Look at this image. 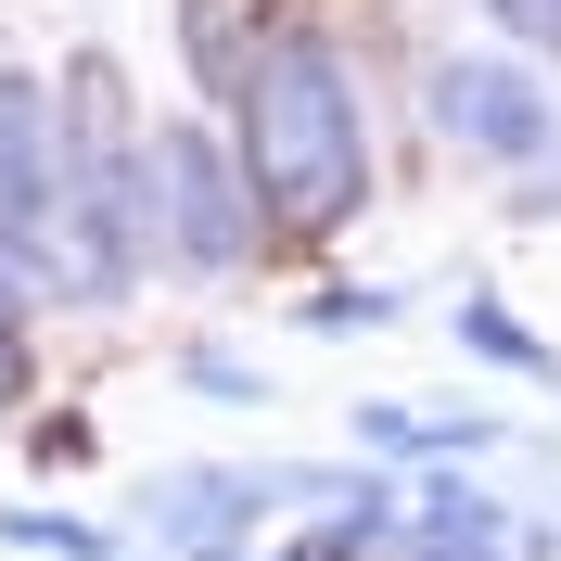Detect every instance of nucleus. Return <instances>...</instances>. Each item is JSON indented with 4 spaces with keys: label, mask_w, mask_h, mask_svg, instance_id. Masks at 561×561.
<instances>
[{
    "label": "nucleus",
    "mask_w": 561,
    "mask_h": 561,
    "mask_svg": "<svg viewBox=\"0 0 561 561\" xmlns=\"http://www.w3.org/2000/svg\"><path fill=\"white\" fill-rule=\"evenodd\" d=\"M434 115H447L472 153H536V140H549V115L524 103V77H497V65H447L434 77Z\"/></svg>",
    "instance_id": "2"
},
{
    "label": "nucleus",
    "mask_w": 561,
    "mask_h": 561,
    "mask_svg": "<svg viewBox=\"0 0 561 561\" xmlns=\"http://www.w3.org/2000/svg\"><path fill=\"white\" fill-rule=\"evenodd\" d=\"M497 13H511L524 38H561V0H497Z\"/></svg>",
    "instance_id": "3"
},
{
    "label": "nucleus",
    "mask_w": 561,
    "mask_h": 561,
    "mask_svg": "<svg viewBox=\"0 0 561 561\" xmlns=\"http://www.w3.org/2000/svg\"><path fill=\"white\" fill-rule=\"evenodd\" d=\"M243 153H255V192L294 230L357 205V103H345V65L319 38H280L268 65L243 77Z\"/></svg>",
    "instance_id": "1"
}]
</instances>
